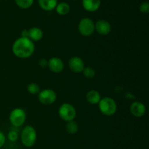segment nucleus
Returning <instances> with one entry per match:
<instances>
[{
    "mask_svg": "<svg viewBox=\"0 0 149 149\" xmlns=\"http://www.w3.org/2000/svg\"><path fill=\"white\" fill-rule=\"evenodd\" d=\"M95 31L101 36H107L111 33V26L109 21L100 19L95 23Z\"/></svg>",
    "mask_w": 149,
    "mask_h": 149,
    "instance_id": "9",
    "label": "nucleus"
},
{
    "mask_svg": "<svg viewBox=\"0 0 149 149\" xmlns=\"http://www.w3.org/2000/svg\"><path fill=\"white\" fill-rule=\"evenodd\" d=\"M38 63H39V65L41 68H47L48 65V61L47 59H45V58H42V59L39 60Z\"/></svg>",
    "mask_w": 149,
    "mask_h": 149,
    "instance_id": "23",
    "label": "nucleus"
},
{
    "mask_svg": "<svg viewBox=\"0 0 149 149\" xmlns=\"http://www.w3.org/2000/svg\"><path fill=\"white\" fill-rule=\"evenodd\" d=\"M68 67L72 72L79 74L82 72L84 67V62L80 57L73 56L68 61Z\"/></svg>",
    "mask_w": 149,
    "mask_h": 149,
    "instance_id": "8",
    "label": "nucleus"
},
{
    "mask_svg": "<svg viewBox=\"0 0 149 149\" xmlns=\"http://www.w3.org/2000/svg\"><path fill=\"white\" fill-rule=\"evenodd\" d=\"M4 1H7V0H4Z\"/></svg>",
    "mask_w": 149,
    "mask_h": 149,
    "instance_id": "27",
    "label": "nucleus"
},
{
    "mask_svg": "<svg viewBox=\"0 0 149 149\" xmlns=\"http://www.w3.org/2000/svg\"><path fill=\"white\" fill-rule=\"evenodd\" d=\"M15 2L19 8L26 10L33 5L34 0H15Z\"/></svg>",
    "mask_w": 149,
    "mask_h": 149,
    "instance_id": "18",
    "label": "nucleus"
},
{
    "mask_svg": "<svg viewBox=\"0 0 149 149\" xmlns=\"http://www.w3.org/2000/svg\"><path fill=\"white\" fill-rule=\"evenodd\" d=\"M82 7L86 11L94 13L99 10L101 5V0H81Z\"/></svg>",
    "mask_w": 149,
    "mask_h": 149,
    "instance_id": "12",
    "label": "nucleus"
},
{
    "mask_svg": "<svg viewBox=\"0 0 149 149\" xmlns=\"http://www.w3.org/2000/svg\"><path fill=\"white\" fill-rule=\"evenodd\" d=\"M26 113L23 109L15 108L10 113L9 119L10 124L15 127H20L25 124L26 121Z\"/></svg>",
    "mask_w": 149,
    "mask_h": 149,
    "instance_id": "5",
    "label": "nucleus"
},
{
    "mask_svg": "<svg viewBox=\"0 0 149 149\" xmlns=\"http://www.w3.org/2000/svg\"><path fill=\"white\" fill-rule=\"evenodd\" d=\"M27 90L30 94L31 95H38L41 91L40 87L38 84L35 82H31L28 85Z\"/></svg>",
    "mask_w": 149,
    "mask_h": 149,
    "instance_id": "20",
    "label": "nucleus"
},
{
    "mask_svg": "<svg viewBox=\"0 0 149 149\" xmlns=\"http://www.w3.org/2000/svg\"><path fill=\"white\" fill-rule=\"evenodd\" d=\"M130 111L133 116L136 118H141L146 114V107L142 102L135 101L130 106Z\"/></svg>",
    "mask_w": 149,
    "mask_h": 149,
    "instance_id": "11",
    "label": "nucleus"
},
{
    "mask_svg": "<svg viewBox=\"0 0 149 149\" xmlns=\"http://www.w3.org/2000/svg\"><path fill=\"white\" fill-rule=\"evenodd\" d=\"M55 10L59 15L64 16L69 13L70 10H71V7H70V5L68 3L63 1V2L58 3Z\"/></svg>",
    "mask_w": 149,
    "mask_h": 149,
    "instance_id": "16",
    "label": "nucleus"
},
{
    "mask_svg": "<svg viewBox=\"0 0 149 149\" xmlns=\"http://www.w3.org/2000/svg\"><path fill=\"white\" fill-rule=\"evenodd\" d=\"M65 130L68 133L71 135H74L77 133L79 131V125L75 120L70 121V122H66L65 125Z\"/></svg>",
    "mask_w": 149,
    "mask_h": 149,
    "instance_id": "17",
    "label": "nucleus"
},
{
    "mask_svg": "<svg viewBox=\"0 0 149 149\" xmlns=\"http://www.w3.org/2000/svg\"><path fill=\"white\" fill-rule=\"evenodd\" d=\"M44 32L40 28L32 27L29 29V39L33 42H39L43 39Z\"/></svg>",
    "mask_w": 149,
    "mask_h": 149,
    "instance_id": "13",
    "label": "nucleus"
},
{
    "mask_svg": "<svg viewBox=\"0 0 149 149\" xmlns=\"http://www.w3.org/2000/svg\"><path fill=\"white\" fill-rule=\"evenodd\" d=\"M97 105L100 111L105 116H113L117 111V104L114 99L111 97H102Z\"/></svg>",
    "mask_w": 149,
    "mask_h": 149,
    "instance_id": "3",
    "label": "nucleus"
},
{
    "mask_svg": "<svg viewBox=\"0 0 149 149\" xmlns=\"http://www.w3.org/2000/svg\"><path fill=\"white\" fill-rule=\"evenodd\" d=\"M58 3V0H38V4L40 8L47 12L55 10Z\"/></svg>",
    "mask_w": 149,
    "mask_h": 149,
    "instance_id": "15",
    "label": "nucleus"
},
{
    "mask_svg": "<svg viewBox=\"0 0 149 149\" xmlns=\"http://www.w3.org/2000/svg\"><path fill=\"white\" fill-rule=\"evenodd\" d=\"M100 93L95 90H89L86 94V100L90 104L97 105L101 100Z\"/></svg>",
    "mask_w": 149,
    "mask_h": 149,
    "instance_id": "14",
    "label": "nucleus"
},
{
    "mask_svg": "<svg viewBox=\"0 0 149 149\" xmlns=\"http://www.w3.org/2000/svg\"><path fill=\"white\" fill-rule=\"evenodd\" d=\"M139 10L143 14H148L149 13V3L148 1H143L139 7Z\"/></svg>",
    "mask_w": 149,
    "mask_h": 149,
    "instance_id": "22",
    "label": "nucleus"
},
{
    "mask_svg": "<svg viewBox=\"0 0 149 149\" xmlns=\"http://www.w3.org/2000/svg\"><path fill=\"white\" fill-rule=\"evenodd\" d=\"M56 100L57 94L52 89H45L41 90L38 94V100L45 106L53 104Z\"/></svg>",
    "mask_w": 149,
    "mask_h": 149,
    "instance_id": "7",
    "label": "nucleus"
},
{
    "mask_svg": "<svg viewBox=\"0 0 149 149\" xmlns=\"http://www.w3.org/2000/svg\"><path fill=\"white\" fill-rule=\"evenodd\" d=\"M78 31L80 34L85 37L92 36L95 33V22L90 17H83L78 24Z\"/></svg>",
    "mask_w": 149,
    "mask_h": 149,
    "instance_id": "6",
    "label": "nucleus"
},
{
    "mask_svg": "<svg viewBox=\"0 0 149 149\" xmlns=\"http://www.w3.org/2000/svg\"><path fill=\"white\" fill-rule=\"evenodd\" d=\"M20 139L25 147L31 148L34 146L37 139V133L35 128L31 125H26L24 127L21 131Z\"/></svg>",
    "mask_w": 149,
    "mask_h": 149,
    "instance_id": "2",
    "label": "nucleus"
},
{
    "mask_svg": "<svg viewBox=\"0 0 149 149\" xmlns=\"http://www.w3.org/2000/svg\"><path fill=\"white\" fill-rule=\"evenodd\" d=\"M12 51L15 56L20 59H26L33 55L35 52L34 42L29 38L19 37L12 46Z\"/></svg>",
    "mask_w": 149,
    "mask_h": 149,
    "instance_id": "1",
    "label": "nucleus"
},
{
    "mask_svg": "<svg viewBox=\"0 0 149 149\" xmlns=\"http://www.w3.org/2000/svg\"><path fill=\"white\" fill-rule=\"evenodd\" d=\"M21 37H25V38H29V30L27 29H25L21 31Z\"/></svg>",
    "mask_w": 149,
    "mask_h": 149,
    "instance_id": "25",
    "label": "nucleus"
},
{
    "mask_svg": "<svg viewBox=\"0 0 149 149\" xmlns=\"http://www.w3.org/2000/svg\"><path fill=\"white\" fill-rule=\"evenodd\" d=\"M7 138H8L9 141L10 142H16V141L18 140L19 135L17 133V132L15 130H11L8 132V135H7Z\"/></svg>",
    "mask_w": 149,
    "mask_h": 149,
    "instance_id": "21",
    "label": "nucleus"
},
{
    "mask_svg": "<svg viewBox=\"0 0 149 149\" xmlns=\"http://www.w3.org/2000/svg\"><path fill=\"white\" fill-rule=\"evenodd\" d=\"M47 68L49 71L55 74L61 73L64 69L63 61L58 57H52L48 60Z\"/></svg>",
    "mask_w": 149,
    "mask_h": 149,
    "instance_id": "10",
    "label": "nucleus"
},
{
    "mask_svg": "<svg viewBox=\"0 0 149 149\" xmlns=\"http://www.w3.org/2000/svg\"><path fill=\"white\" fill-rule=\"evenodd\" d=\"M58 115L62 120L68 122L74 120L77 116V110L72 104L64 103L58 109Z\"/></svg>",
    "mask_w": 149,
    "mask_h": 149,
    "instance_id": "4",
    "label": "nucleus"
},
{
    "mask_svg": "<svg viewBox=\"0 0 149 149\" xmlns=\"http://www.w3.org/2000/svg\"><path fill=\"white\" fill-rule=\"evenodd\" d=\"M74 1H79V0H74Z\"/></svg>",
    "mask_w": 149,
    "mask_h": 149,
    "instance_id": "26",
    "label": "nucleus"
},
{
    "mask_svg": "<svg viewBox=\"0 0 149 149\" xmlns=\"http://www.w3.org/2000/svg\"><path fill=\"white\" fill-rule=\"evenodd\" d=\"M84 75V77L87 79H93L96 75L95 70L90 66L84 67V70L81 72Z\"/></svg>",
    "mask_w": 149,
    "mask_h": 149,
    "instance_id": "19",
    "label": "nucleus"
},
{
    "mask_svg": "<svg viewBox=\"0 0 149 149\" xmlns=\"http://www.w3.org/2000/svg\"><path fill=\"white\" fill-rule=\"evenodd\" d=\"M5 141H6V137L4 135V134L3 133V132H1L0 130V148L1 147H3V146L4 145L5 143Z\"/></svg>",
    "mask_w": 149,
    "mask_h": 149,
    "instance_id": "24",
    "label": "nucleus"
}]
</instances>
